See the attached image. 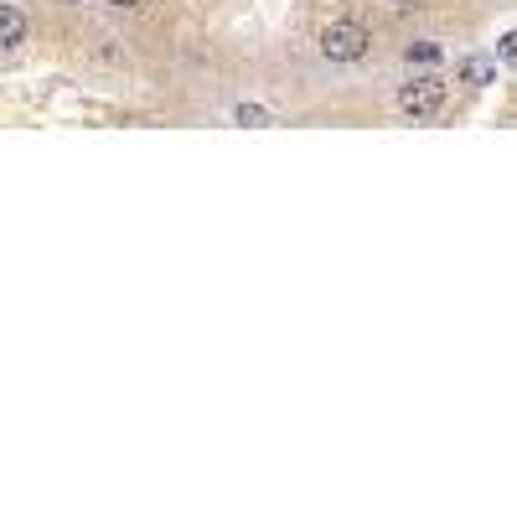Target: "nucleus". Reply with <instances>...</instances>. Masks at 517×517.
I'll use <instances>...</instances> for the list:
<instances>
[{"mask_svg": "<svg viewBox=\"0 0 517 517\" xmlns=\"http://www.w3.org/2000/svg\"><path fill=\"white\" fill-rule=\"evenodd\" d=\"M399 109H404V114H414V119H435V114L445 109V83H440L435 73L409 78V83L399 88Z\"/></svg>", "mask_w": 517, "mask_h": 517, "instance_id": "nucleus-2", "label": "nucleus"}, {"mask_svg": "<svg viewBox=\"0 0 517 517\" xmlns=\"http://www.w3.org/2000/svg\"><path fill=\"white\" fill-rule=\"evenodd\" d=\"M393 6H399V11H414V6H419V0H393Z\"/></svg>", "mask_w": 517, "mask_h": 517, "instance_id": "nucleus-8", "label": "nucleus"}, {"mask_svg": "<svg viewBox=\"0 0 517 517\" xmlns=\"http://www.w3.org/2000/svg\"><path fill=\"white\" fill-rule=\"evenodd\" d=\"M497 57H502V63H517V32H507V37H502Z\"/></svg>", "mask_w": 517, "mask_h": 517, "instance_id": "nucleus-6", "label": "nucleus"}, {"mask_svg": "<svg viewBox=\"0 0 517 517\" xmlns=\"http://www.w3.org/2000/svg\"><path fill=\"white\" fill-rule=\"evenodd\" d=\"M497 78V57H461V83H471V88H486Z\"/></svg>", "mask_w": 517, "mask_h": 517, "instance_id": "nucleus-3", "label": "nucleus"}, {"mask_svg": "<svg viewBox=\"0 0 517 517\" xmlns=\"http://www.w3.org/2000/svg\"><path fill=\"white\" fill-rule=\"evenodd\" d=\"M0 26H6V47L16 52V47H21V37H26V21H21V11H16V6H0Z\"/></svg>", "mask_w": 517, "mask_h": 517, "instance_id": "nucleus-4", "label": "nucleus"}, {"mask_svg": "<svg viewBox=\"0 0 517 517\" xmlns=\"http://www.w3.org/2000/svg\"><path fill=\"white\" fill-rule=\"evenodd\" d=\"M238 119H243V125H264V109H249V104H243Z\"/></svg>", "mask_w": 517, "mask_h": 517, "instance_id": "nucleus-7", "label": "nucleus"}, {"mask_svg": "<svg viewBox=\"0 0 517 517\" xmlns=\"http://www.w3.org/2000/svg\"><path fill=\"white\" fill-rule=\"evenodd\" d=\"M368 26L362 21H331V26H321V57L326 63H357L362 52H368Z\"/></svg>", "mask_w": 517, "mask_h": 517, "instance_id": "nucleus-1", "label": "nucleus"}, {"mask_svg": "<svg viewBox=\"0 0 517 517\" xmlns=\"http://www.w3.org/2000/svg\"><path fill=\"white\" fill-rule=\"evenodd\" d=\"M109 6H140V0H109Z\"/></svg>", "mask_w": 517, "mask_h": 517, "instance_id": "nucleus-9", "label": "nucleus"}, {"mask_svg": "<svg viewBox=\"0 0 517 517\" xmlns=\"http://www.w3.org/2000/svg\"><path fill=\"white\" fill-rule=\"evenodd\" d=\"M404 57H409V68H414V63H419V68H435V63H440V47H435V42H409Z\"/></svg>", "mask_w": 517, "mask_h": 517, "instance_id": "nucleus-5", "label": "nucleus"}]
</instances>
